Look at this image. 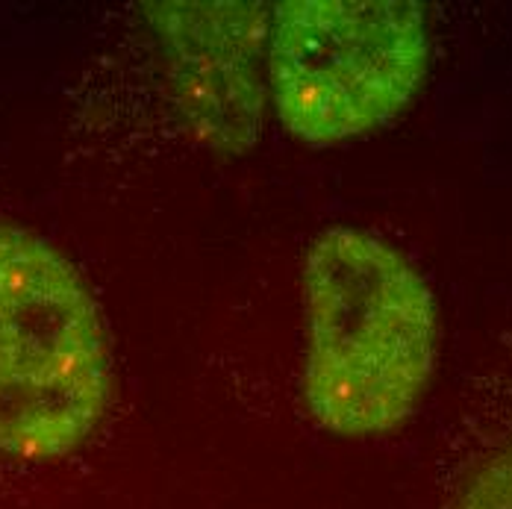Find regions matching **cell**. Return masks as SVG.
I'll return each instance as SVG.
<instances>
[{
	"mask_svg": "<svg viewBox=\"0 0 512 509\" xmlns=\"http://www.w3.org/2000/svg\"><path fill=\"white\" fill-rule=\"evenodd\" d=\"M304 295L312 418L348 439L401 427L430 386L439 342L418 268L371 233L333 227L309 248Z\"/></svg>",
	"mask_w": 512,
	"mask_h": 509,
	"instance_id": "1",
	"label": "cell"
},
{
	"mask_svg": "<svg viewBox=\"0 0 512 509\" xmlns=\"http://www.w3.org/2000/svg\"><path fill=\"white\" fill-rule=\"evenodd\" d=\"M112 404V351L80 271L33 230L0 224V454L80 451Z\"/></svg>",
	"mask_w": 512,
	"mask_h": 509,
	"instance_id": "2",
	"label": "cell"
},
{
	"mask_svg": "<svg viewBox=\"0 0 512 509\" xmlns=\"http://www.w3.org/2000/svg\"><path fill=\"white\" fill-rule=\"evenodd\" d=\"M430 62L412 0H286L274 6L268 77L277 118L309 145H336L395 118Z\"/></svg>",
	"mask_w": 512,
	"mask_h": 509,
	"instance_id": "3",
	"label": "cell"
},
{
	"mask_svg": "<svg viewBox=\"0 0 512 509\" xmlns=\"http://www.w3.org/2000/svg\"><path fill=\"white\" fill-rule=\"evenodd\" d=\"M168 77L189 130L218 151L254 145L262 121V51L271 15L259 3H151Z\"/></svg>",
	"mask_w": 512,
	"mask_h": 509,
	"instance_id": "4",
	"label": "cell"
},
{
	"mask_svg": "<svg viewBox=\"0 0 512 509\" xmlns=\"http://www.w3.org/2000/svg\"><path fill=\"white\" fill-rule=\"evenodd\" d=\"M451 509H512V439L471 468Z\"/></svg>",
	"mask_w": 512,
	"mask_h": 509,
	"instance_id": "5",
	"label": "cell"
}]
</instances>
